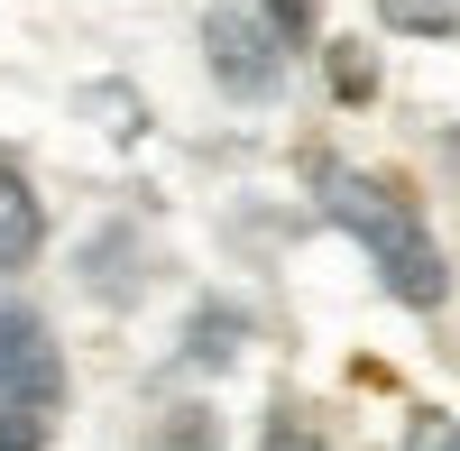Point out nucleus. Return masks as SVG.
<instances>
[{
    "label": "nucleus",
    "instance_id": "obj_1",
    "mask_svg": "<svg viewBox=\"0 0 460 451\" xmlns=\"http://www.w3.org/2000/svg\"><path fill=\"white\" fill-rule=\"evenodd\" d=\"M314 194H323V212L341 221V231H350V240L377 258V277H387L396 305L433 314L442 295H451V258L433 249V231L414 221V203H405V194H387V184L359 175V166H314Z\"/></svg>",
    "mask_w": 460,
    "mask_h": 451
},
{
    "label": "nucleus",
    "instance_id": "obj_2",
    "mask_svg": "<svg viewBox=\"0 0 460 451\" xmlns=\"http://www.w3.org/2000/svg\"><path fill=\"white\" fill-rule=\"evenodd\" d=\"M203 56H212V84L230 102H267L286 84V28L258 19V10H212L203 19Z\"/></svg>",
    "mask_w": 460,
    "mask_h": 451
},
{
    "label": "nucleus",
    "instance_id": "obj_3",
    "mask_svg": "<svg viewBox=\"0 0 460 451\" xmlns=\"http://www.w3.org/2000/svg\"><path fill=\"white\" fill-rule=\"evenodd\" d=\"M0 396H37V405H56V396H65L56 332L37 323L19 295H0Z\"/></svg>",
    "mask_w": 460,
    "mask_h": 451
},
{
    "label": "nucleus",
    "instance_id": "obj_4",
    "mask_svg": "<svg viewBox=\"0 0 460 451\" xmlns=\"http://www.w3.org/2000/svg\"><path fill=\"white\" fill-rule=\"evenodd\" d=\"M37 240H47V212H37L28 175L0 157V268H28V258H37Z\"/></svg>",
    "mask_w": 460,
    "mask_h": 451
},
{
    "label": "nucleus",
    "instance_id": "obj_5",
    "mask_svg": "<svg viewBox=\"0 0 460 451\" xmlns=\"http://www.w3.org/2000/svg\"><path fill=\"white\" fill-rule=\"evenodd\" d=\"M377 19L405 37H460V0H377Z\"/></svg>",
    "mask_w": 460,
    "mask_h": 451
},
{
    "label": "nucleus",
    "instance_id": "obj_6",
    "mask_svg": "<svg viewBox=\"0 0 460 451\" xmlns=\"http://www.w3.org/2000/svg\"><path fill=\"white\" fill-rule=\"evenodd\" d=\"M47 415L56 405H37V396H0V451H37L47 442Z\"/></svg>",
    "mask_w": 460,
    "mask_h": 451
},
{
    "label": "nucleus",
    "instance_id": "obj_7",
    "mask_svg": "<svg viewBox=\"0 0 460 451\" xmlns=\"http://www.w3.org/2000/svg\"><path fill=\"white\" fill-rule=\"evenodd\" d=\"M258 451H332V442L314 433V415H304V405H277V415H267V433H258Z\"/></svg>",
    "mask_w": 460,
    "mask_h": 451
},
{
    "label": "nucleus",
    "instance_id": "obj_8",
    "mask_svg": "<svg viewBox=\"0 0 460 451\" xmlns=\"http://www.w3.org/2000/svg\"><path fill=\"white\" fill-rule=\"evenodd\" d=\"M405 451H460V415H442V405H414V415H405Z\"/></svg>",
    "mask_w": 460,
    "mask_h": 451
},
{
    "label": "nucleus",
    "instance_id": "obj_9",
    "mask_svg": "<svg viewBox=\"0 0 460 451\" xmlns=\"http://www.w3.org/2000/svg\"><path fill=\"white\" fill-rule=\"evenodd\" d=\"M194 332H203V341H194V359H230V332H240V314H203Z\"/></svg>",
    "mask_w": 460,
    "mask_h": 451
},
{
    "label": "nucleus",
    "instance_id": "obj_10",
    "mask_svg": "<svg viewBox=\"0 0 460 451\" xmlns=\"http://www.w3.org/2000/svg\"><path fill=\"white\" fill-rule=\"evenodd\" d=\"M451 157H460V129H451Z\"/></svg>",
    "mask_w": 460,
    "mask_h": 451
}]
</instances>
